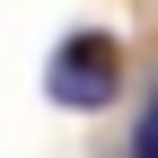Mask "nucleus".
<instances>
[{"instance_id": "f257e3e1", "label": "nucleus", "mask_w": 158, "mask_h": 158, "mask_svg": "<svg viewBox=\"0 0 158 158\" xmlns=\"http://www.w3.org/2000/svg\"><path fill=\"white\" fill-rule=\"evenodd\" d=\"M114 79H123V53H114L106 35H70V44L53 53L44 88L62 97V106H114Z\"/></svg>"}, {"instance_id": "f03ea898", "label": "nucleus", "mask_w": 158, "mask_h": 158, "mask_svg": "<svg viewBox=\"0 0 158 158\" xmlns=\"http://www.w3.org/2000/svg\"><path fill=\"white\" fill-rule=\"evenodd\" d=\"M132 158H158V123L141 114V132H132Z\"/></svg>"}, {"instance_id": "7ed1b4c3", "label": "nucleus", "mask_w": 158, "mask_h": 158, "mask_svg": "<svg viewBox=\"0 0 158 158\" xmlns=\"http://www.w3.org/2000/svg\"><path fill=\"white\" fill-rule=\"evenodd\" d=\"M149 123H158V97H149Z\"/></svg>"}]
</instances>
